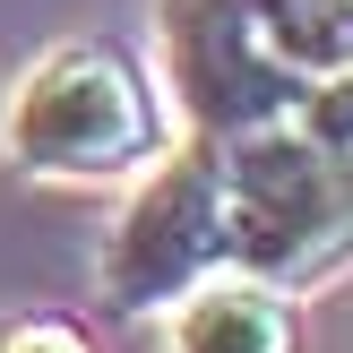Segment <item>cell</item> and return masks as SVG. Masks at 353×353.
<instances>
[{
  "label": "cell",
  "instance_id": "1",
  "mask_svg": "<svg viewBox=\"0 0 353 353\" xmlns=\"http://www.w3.org/2000/svg\"><path fill=\"white\" fill-rule=\"evenodd\" d=\"M164 155V95L112 43H52L0 103V164L26 181H130Z\"/></svg>",
  "mask_w": 353,
  "mask_h": 353
},
{
  "label": "cell",
  "instance_id": "2",
  "mask_svg": "<svg viewBox=\"0 0 353 353\" xmlns=\"http://www.w3.org/2000/svg\"><path fill=\"white\" fill-rule=\"evenodd\" d=\"M353 259V164L302 112L224 138V268L302 293Z\"/></svg>",
  "mask_w": 353,
  "mask_h": 353
},
{
  "label": "cell",
  "instance_id": "3",
  "mask_svg": "<svg viewBox=\"0 0 353 353\" xmlns=\"http://www.w3.org/2000/svg\"><path fill=\"white\" fill-rule=\"evenodd\" d=\"M216 268H224V138L190 130L172 155L138 172L130 207L95 250V285L112 310H172Z\"/></svg>",
  "mask_w": 353,
  "mask_h": 353
},
{
  "label": "cell",
  "instance_id": "4",
  "mask_svg": "<svg viewBox=\"0 0 353 353\" xmlns=\"http://www.w3.org/2000/svg\"><path fill=\"white\" fill-rule=\"evenodd\" d=\"M155 61H164V95L199 138L268 130L302 112L319 86L268 43V26L241 0H155Z\"/></svg>",
  "mask_w": 353,
  "mask_h": 353
},
{
  "label": "cell",
  "instance_id": "5",
  "mask_svg": "<svg viewBox=\"0 0 353 353\" xmlns=\"http://www.w3.org/2000/svg\"><path fill=\"white\" fill-rule=\"evenodd\" d=\"M164 353H302L293 293L268 285V276L216 268L207 285H190L164 310Z\"/></svg>",
  "mask_w": 353,
  "mask_h": 353
},
{
  "label": "cell",
  "instance_id": "6",
  "mask_svg": "<svg viewBox=\"0 0 353 353\" xmlns=\"http://www.w3.org/2000/svg\"><path fill=\"white\" fill-rule=\"evenodd\" d=\"M241 9L268 26V43L302 78H345L353 69V0H241Z\"/></svg>",
  "mask_w": 353,
  "mask_h": 353
},
{
  "label": "cell",
  "instance_id": "7",
  "mask_svg": "<svg viewBox=\"0 0 353 353\" xmlns=\"http://www.w3.org/2000/svg\"><path fill=\"white\" fill-rule=\"evenodd\" d=\"M302 121H310V130H319L327 147H336L345 164H353V69H345V78H319V86H310Z\"/></svg>",
  "mask_w": 353,
  "mask_h": 353
},
{
  "label": "cell",
  "instance_id": "8",
  "mask_svg": "<svg viewBox=\"0 0 353 353\" xmlns=\"http://www.w3.org/2000/svg\"><path fill=\"white\" fill-rule=\"evenodd\" d=\"M0 353H95L69 319H0Z\"/></svg>",
  "mask_w": 353,
  "mask_h": 353
}]
</instances>
